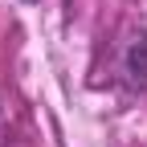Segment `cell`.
Instances as JSON below:
<instances>
[{
  "label": "cell",
  "mask_w": 147,
  "mask_h": 147,
  "mask_svg": "<svg viewBox=\"0 0 147 147\" xmlns=\"http://www.w3.org/2000/svg\"><path fill=\"white\" fill-rule=\"evenodd\" d=\"M25 4H37V0H25Z\"/></svg>",
  "instance_id": "cell-2"
},
{
  "label": "cell",
  "mask_w": 147,
  "mask_h": 147,
  "mask_svg": "<svg viewBox=\"0 0 147 147\" xmlns=\"http://www.w3.org/2000/svg\"><path fill=\"white\" fill-rule=\"evenodd\" d=\"M123 74H127V86L143 90L147 86V29H131L123 41Z\"/></svg>",
  "instance_id": "cell-1"
}]
</instances>
